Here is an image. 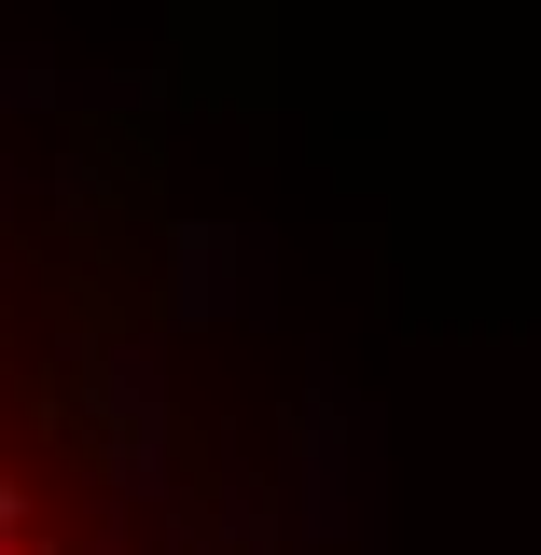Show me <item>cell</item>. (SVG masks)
I'll return each instance as SVG.
<instances>
[{
	"label": "cell",
	"mask_w": 541,
	"mask_h": 555,
	"mask_svg": "<svg viewBox=\"0 0 541 555\" xmlns=\"http://www.w3.org/2000/svg\"><path fill=\"white\" fill-rule=\"evenodd\" d=\"M0 555H167L153 500L112 473V430H83L28 361H0Z\"/></svg>",
	"instance_id": "1"
}]
</instances>
